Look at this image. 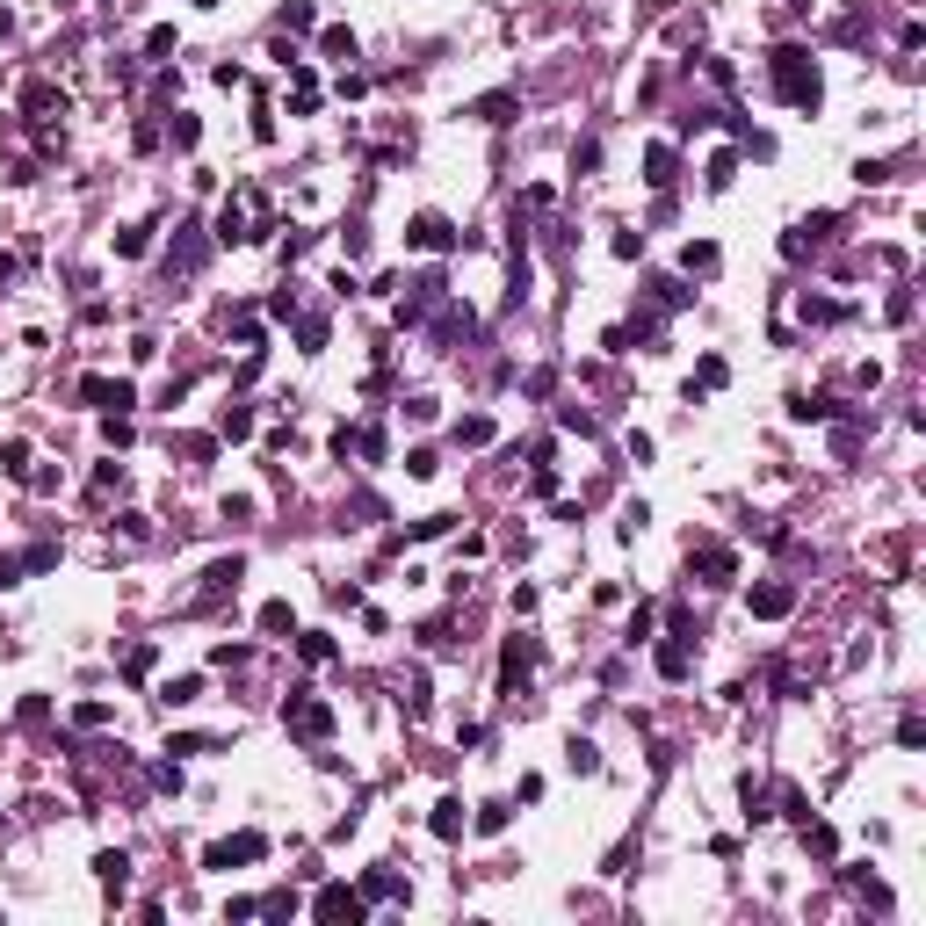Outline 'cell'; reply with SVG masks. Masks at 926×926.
Wrapping results in <instances>:
<instances>
[{
  "mask_svg": "<svg viewBox=\"0 0 926 926\" xmlns=\"http://www.w3.org/2000/svg\"><path fill=\"white\" fill-rule=\"evenodd\" d=\"M775 87H782V101L810 109V101H818V66H810L803 51H775Z\"/></svg>",
  "mask_w": 926,
  "mask_h": 926,
  "instance_id": "6da1fadb",
  "label": "cell"
},
{
  "mask_svg": "<svg viewBox=\"0 0 926 926\" xmlns=\"http://www.w3.org/2000/svg\"><path fill=\"white\" fill-rule=\"evenodd\" d=\"M318 912H326V919H341V912H348V919H355V912H362V905H355V898H348V883H326V890H318Z\"/></svg>",
  "mask_w": 926,
  "mask_h": 926,
  "instance_id": "7a4b0ae2",
  "label": "cell"
},
{
  "mask_svg": "<svg viewBox=\"0 0 926 926\" xmlns=\"http://www.w3.org/2000/svg\"><path fill=\"white\" fill-rule=\"evenodd\" d=\"M456 232L442 225V217H413V246H449Z\"/></svg>",
  "mask_w": 926,
  "mask_h": 926,
  "instance_id": "3957f363",
  "label": "cell"
},
{
  "mask_svg": "<svg viewBox=\"0 0 926 926\" xmlns=\"http://www.w3.org/2000/svg\"><path fill=\"white\" fill-rule=\"evenodd\" d=\"M434 833H442V840H456V833H463V803H456V796H442V803H434Z\"/></svg>",
  "mask_w": 926,
  "mask_h": 926,
  "instance_id": "277c9868",
  "label": "cell"
},
{
  "mask_svg": "<svg viewBox=\"0 0 926 926\" xmlns=\"http://www.w3.org/2000/svg\"><path fill=\"white\" fill-rule=\"evenodd\" d=\"M789 608V586H753V616H782Z\"/></svg>",
  "mask_w": 926,
  "mask_h": 926,
  "instance_id": "5b68a950",
  "label": "cell"
},
{
  "mask_svg": "<svg viewBox=\"0 0 926 926\" xmlns=\"http://www.w3.org/2000/svg\"><path fill=\"white\" fill-rule=\"evenodd\" d=\"M124 868H131V861H124V854H101V861H94V876H101V883H109V890H124Z\"/></svg>",
  "mask_w": 926,
  "mask_h": 926,
  "instance_id": "8992f818",
  "label": "cell"
},
{
  "mask_svg": "<svg viewBox=\"0 0 926 926\" xmlns=\"http://www.w3.org/2000/svg\"><path fill=\"white\" fill-rule=\"evenodd\" d=\"M261 630L283 637V630H290V601H268V608H261Z\"/></svg>",
  "mask_w": 926,
  "mask_h": 926,
  "instance_id": "52a82bcc",
  "label": "cell"
},
{
  "mask_svg": "<svg viewBox=\"0 0 926 926\" xmlns=\"http://www.w3.org/2000/svg\"><path fill=\"white\" fill-rule=\"evenodd\" d=\"M507 109H514L507 94H485V101H478V117H485V124H507Z\"/></svg>",
  "mask_w": 926,
  "mask_h": 926,
  "instance_id": "ba28073f",
  "label": "cell"
}]
</instances>
